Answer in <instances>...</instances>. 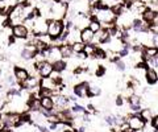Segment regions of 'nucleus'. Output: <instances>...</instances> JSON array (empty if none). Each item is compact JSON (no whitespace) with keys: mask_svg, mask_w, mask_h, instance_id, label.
Instances as JSON below:
<instances>
[{"mask_svg":"<svg viewBox=\"0 0 158 132\" xmlns=\"http://www.w3.org/2000/svg\"><path fill=\"white\" fill-rule=\"evenodd\" d=\"M41 109L42 110H46V111H53L54 107H55V103H54V98L53 97H45V98H41Z\"/></svg>","mask_w":158,"mask_h":132,"instance_id":"15","label":"nucleus"},{"mask_svg":"<svg viewBox=\"0 0 158 132\" xmlns=\"http://www.w3.org/2000/svg\"><path fill=\"white\" fill-rule=\"evenodd\" d=\"M140 115H141V118L144 119L145 122H152V119H153V116H154L152 109H142L141 112H140Z\"/></svg>","mask_w":158,"mask_h":132,"instance_id":"19","label":"nucleus"},{"mask_svg":"<svg viewBox=\"0 0 158 132\" xmlns=\"http://www.w3.org/2000/svg\"><path fill=\"white\" fill-rule=\"evenodd\" d=\"M47 27H49V20L43 16H38L32 21V30L34 36H43L47 34Z\"/></svg>","mask_w":158,"mask_h":132,"instance_id":"3","label":"nucleus"},{"mask_svg":"<svg viewBox=\"0 0 158 132\" xmlns=\"http://www.w3.org/2000/svg\"><path fill=\"white\" fill-rule=\"evenodd\" d=\"M115 65H116V67H117V70H120V71H124L125 70V62H122L121 59H118V61L115 63Z\"/></svg>","mask_w":158,"mask_h":132,"instance_id":"25","label":"nucleus"},{"mask_svg":"<svg viewBox=\"0 0 158 132\" xmlns=\"http://www.w3.org/2000/svg\"><path fill=\"white\" fill-rule=\"evenodd\" d=\"M59 52H61V57L63 59H70L74 54L73 46H71V44H69V42L61 44V45H59Z\"/></svg>","mask_w":158,"mask_h":132,"instance_id":"13","label":"nucleus"},{"mask_svg":"<svg viewBox=\"0 0 158 132\" xmlns=\"http://www.w3.org/2000/svg\"><path fill=\"white\" fill-rule=\"evenodd\" d=\"M94 40H95V33L90 29V28H84V29L81 30V41L83 44L87 45V44L94 42Z\"/></svg>","mask_w":158,"mask_h":132,"instance_id":"14","label":"nucleus"},{"mask_svg":"<svg viewBox=\"0 0 158 132\" xmlns=\"http://www.w3.org/2000/svg\"><path fill=\"white\" fill-rule=\"evenodd\" d=\"M111 38H112V36H111L108 28L103 27L98 33H95V40L98 41V44H108L111 41Z\"/></svg>","mask_w":158,"mask_h":132,"instance_id":"11","label":"nucleus"},{"mask_svg":"<svg viewBox=\"0 0 158 132\" xmlns=\"http://www.w3.org/2000/svg\"><path fill=\"white\" fill-rule=\"evenodd\" d=\"M69 12V4L65 0H53L49 4V12L46 15L47 20H65Z\"/></svg>","mask_w":158,"mask_h":132,"instance_id":"1","label":"nucleus"},{"mask_svg":"<svg viewBox=\"0 0 158 132\" xmlns=\"http://www.w3.org/2000/svg\"><path fill=\"white\" fill-rule=\"evenodd\" d=\"M38 53V49L37 46L33 45V44H25V46L21 49L20 52V55H21V58L24 61H30V59L36 58V54Z\"/></svg>","mask_w":158,"mask_h":132,"instance_id":"7","label":"nucleus"},{"mask_svg":"<svg viewBox=\"0 0 158 132\" xmlns=\"http://www.w3.org/2000/svg\"><path fill=\"white\" fill-rule=\"evenodd\" d=\"M107 8H111V7H108V4H107L104 0H95L92 3L94 11H101V9H107Z\"/></svg>","mask_w":158,"mask_h":132,"instance_id":"20","label":"nucleus"},{"mask_svg":"<svg viewBox=\"0 0 158 132\" xmlns=\"http://www.w3.org/2000/svg\"><path fill=\"white\" fill-rule=\"evenodd\" d=\"M105 73H107V69H105V66L104 65H98V67L95 69V75L96 77H104L105 75Z\"/></svg>","mask_w":158,"mask_h":132,"instance_id":"22","label":"nucleus"},{"mask_svg":"<svg viewBox=\"0 0 158 132\" xmlns=\"http://www.w3.org/2000/svg\"><path fill=\"white\" fill-rule=\"evenodd\" d=\"M33 67L41 78L50 77V75L54 73V66H53V63L49 62V61H41V62L36 61Z\"/></svg>","mask_w":158,"mask_h":132,"instance_id":"4","label":"nucleus"},{"mask_svg":"<svg viewBox=\"0 0 158 132\" xmlns=\"http://www.w3.org/2000/svg\"><path fill=\"white\" fill-rule=\"evenodd\" d=\"M101 93L100 87L96 86V85H88V90H87V98H96L99 97Z\"/></svg>","mask_w":158,"mask_h":132,"instance_id":"17","label":"nucleus"},{"mask_svg":"<svg viewBox=\"0 0 158 132\" xmlns=\"http://www.w3.org/2000/svg\"><path fill=\"white\" fill-rule=\"evenodd\" d=\"M152 29V25L145 21L144 19H134L132 23V30L134 33H146V32H150Z\"/></svg>","mask_w":158,"mask_h":132,"instance_id":"8","label":"nucleus"},{"mask_svg":"<svg viewBox=\"0 0 158 132\" xmlns=\"http://www.w3.org/2000/svg\"><path fill=\"white\" fill-rule=\"evenodd\" d=\"M122 98H124V97H122V95H118V97L116 98V105H117L118 107L124 105V99H122Z\"/></svg>","mask_w":158,"mask_h":132,"instance_id":"27","label":"nucleus"},{"mask_svg":"<svg viewBox=\"0 0 158 132\" xmlns=\"http://www.w3.org/2000/svg\"><path fill=\"white\" fill-rule=\"evenodd\" d=\"M12 36L16 40H28V37L30 36L29 33V28L24 24H17V25L12 27Z\"/></svg>","mask_w":158,"mask_h":132,"instance_id":"6","label":"nucleus"},{"mask_svg":"<svg viewBox=\"0 0 158 132\" xmlns=\"http://www.w3.org/2000/svg\"><path fill=\"white\" fill-rule=\"evenodd\" d=\"M3 120V114H2V111H0V122Z\"/></svg>","mask_w":158,"mask_h":132,"instance_id":"28","label":"nucleus"},{"mask_svg":"<svg viewBox=\"0 0 158 132\" xmlns=\"http://www.w3.org/2000/svg\"><path fill=\"white\" fill-rule=\"evenodd\" d=\"M90 17H91V21H90V25H88V28H90V29L94 32V33H98V32H99V30H100L101 28H103V24H101L100 21H99V20H98L96 17H95L94 15H91Z\"/></svg>","mask_w":158,"mask_h":132,"instance_id":"16","label":"nucleus"},{"mask_svg":"<svg viewBox=\"0 0 158 132\" xmlns=\"http://www.w3.org/2000/svg\"><path fill=\"white\" fill-rule=\"evenodd\" d=\"M115 2H118V0H115Z\"/></svg>","mask_w":158,"mask_h":132,"instance_id":"31","label":"nucleus"},{"mask_svg":"<svg viewBox=\"0 0 158 132\" xmlns=\"http://www.w3.org/2000/svg\"><path fill=\"white\" fill-rule=\"evenodd\" d=\"M126 123H128L129 128L133 130L134 132H136V131H141L145 127V120L141 118L140 114H134V115H132V116L126 118Z\"/></svg>","mask_w":158,"mask_h":132,"instance_id":"5","label":"nucleus"},{"mask_svg":"<svg viewBox=\"0 0 158 132\" xmlns=\"http://www.w3.org/2000/svg\"><path fill=\"white\" fill-rule=\"evenodd\" d=\"M65 21L63 20H49V27H47V36L51 38L53 44L55 45L58 44V38L61 37V34L65 30Z\"/></svg>","mask_w":158,"mask_h":132,"instance_id":"2","label":"nucleus"},{"mask_svg":"<svg viewBox=\"0 0 158 132\" xmlns=\"http://www.w3.org/2000/svg\"><path fill=\"white\" fill-rule=\"evenodd\" d=\"M94 58H98V59H105L107 58V52L104 49H101V48L98 46V50L96 53H95V57Z\"/></svg>","mask_w":158,"mask_h":132,"instance_id":"23","label":"nucleus"},{"mask_svg":"<svg viewBox=\"0 0 158 132\" xmlns=\"http://www.w3.org/2000/svg\"><path fill=\"white\" fill-rule=\"evenodd\" d=\"M152 127L156 131H158V115H154L152 119Z\"/></svg>","mask_w":158,"mask_h":132,"instance_id":"26","label":"nucleus"},{"mask_svg":"<svg viewBox=\"0 0 158 132\" xmlns=\"http://www.w3.org/2000/svg\"><path fill=\"white\" fill-rule=\"evenodd\" d=\"M105 122L108 123L109 126H115L116 124V118L112 116V115H108V116H105Z\"/></svg>","mask_w":158,"mask_h":132,"instance_id":"24","label":"nucleus"},{"mask_svg":"<svg viewBox=\"0 0 158 132\" xmlns=\"http://www.w3.org/2000/svg\"><path fill=\"white\" fill-rule=\"evenodd\" d=\"M88 85H90V83L86 82V81L77 83V85L74 86V89H73L74 95L77 98H81V99L87 98V90H88Z\"/></svg>","mask_w":158,"mask_h":132,"instance_id":"10","label":"nucleus"},{"mask_svg":"<svg viewBox=\"0 0 158 132\" xmlns=\"http://www.w3.org/2000/svg\"><path fill=\"white\" fill-rule=\"evenodd\" d=\"M13 75H15L16 82L21 85V83H24L28 78L30 77V73L28 69H24V67H21V66H15L13 67Z\"/></svg>","mask_w":158,"mask_h":132,"instance_id":"9","label":"nucleus"},{"mask_svg":"<svg viewBox=\"0 0 158 132\" xmlns=\"http://www.w3.org/2000/svg\"><path fill=\"white\" fill-rule=\"evenodd\" d=\"M53 66H54V71H57V73H63L66 69H67V62H66V59H58V61H55L54 63H53Z\"/></svg>","mask_w":158,"mask_h":132,"instance_id":"18","label":"nucleus"},{"mask_svg":"<svg viewBox=\"0 0 158 132\" xmlns=\"http://www.w3.org/2000/svg\"><path fill=\"white\" fill-rule=\"evenodd\" d=\"M0 78H2V69H0Z\"/></svg>","mask_w":158,"mask_h":132,"instance_id":"30","label":"nucleus"},{"mask_svg":"<svg viewBox=\"0 0 158 132\" xmlns=\"http://www.w3.org/2000/svg\"><path fill=\"white\" fill-rule=\"evenodd\" d=\"M88 2H90V3H94V2H95V0H88Z\"/></svg>","mask_w":158,"mask_h":132,"instance_id":"29","label":"nucleus"},{"mask_svg":"<svg viewBox=\"0 0 158 132\" xmlns=\"http://www.w3.org/2000/svg\"><path fill=\"white\" fill-rule=\"evenodd\" d=\"M73 50H74V54H78V53H82V52H84L86 49V44H83L82 41H78V42H74L73 45Z\"/></svg>","mask_w":158,"mask_h":132,"instance_id":"21","label":"nucleus"},{"mask_svg":"<svg viewBox=\"0 0 158 132\" xmlns=\"http://www.w3.org/2000/svg\"><path fill=\"white\" fill-rule=\"evenodd\" d=\"M145 79L149 85H157L158 83V71L153 67H148L145 70Z\"/></svg>","mask_w":158,"mask_h":132,"instance_id":"12","label":"nucleus"}]
</instances>
